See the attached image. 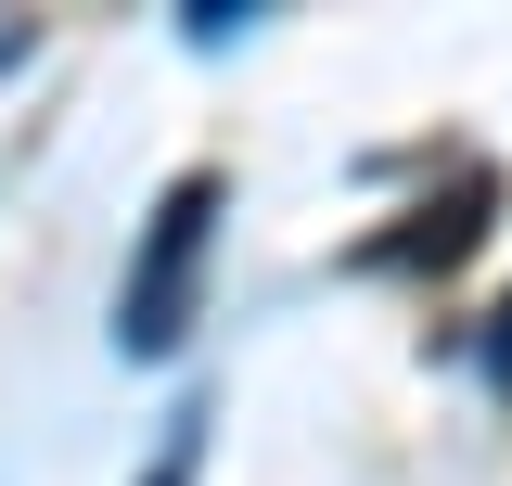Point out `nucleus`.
<instances>
[{"label": "nucleus", "mask_w": 512, "mask_h": 486, "mask_svg": "<svg viewBox=\"0 0 512 486\" xmlns=\"http://www.w3.org/2000/svg\"><path fill=\"white\" fill-rule=\"evenodd\" d=\"M205 243H218V167L154 192V231L128 256V295H116V346L128 359H167L192 333V295H205Z\"/></svg>", "instance_id": "obj_1"}, {"label": "nucleus", "mask_w": 512, "mask_h": 486, "mask_svg": "<svg viewBox=\"0 0 512 486\" xmlns=\"http://www.w3.org/2000/svg\"><path fill=\"white\" fill-rule=\"evenodd\" d=\"M474 231H487V167H461V192L423 205V231H372V243H359V269H436V256H461Z\"/></svg>", "instance_id": "obj_2"}, {"label": "nucleus", "mask_w": 512, "mask_h": 486, "mask_svg": "<svg viewBox=\"0 0 512 486\" xmlns=\"http://www.w3.org/2000/svg\"><path fill=\"white\" fill-rule=\"evenodd\" d=\"M192 448H205V410H180V435H167V474H141V486H192Z\"/></svg>", "instance_id": "obj_3"}]
</instances>
